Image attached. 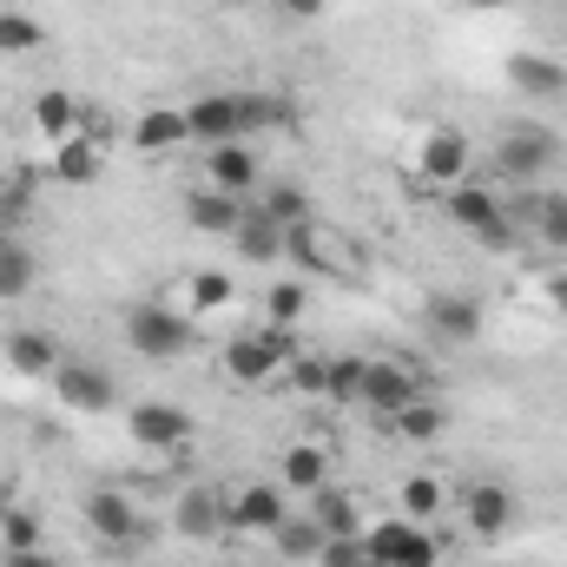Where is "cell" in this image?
Wrapping results in <instances>:
<instances>
[{
	"label": "cell",
	"mask_w": 567,
	"mask_h": 567,
	"mask_svg": "<svg viewBox=\"0 0 567 567\" xmlns=\"http://www.w3.org/2000/svg\"><path fill=\"white\" fill-rule=\"evenodd\" d=\"M126 343L140 350L145 363H178V357L192 350V317H185L178 303L145 297V303L126 310Z\"/></svg>",
	"instance_id": "6da1fadb"
},
{
	"label": "cell",
	"mask_w": 567,
	"mask_h": 567,
	"mask_svg": "<svg viewBox=\"0 0 567 567\" xmlns=\"http://www.w3.org/2000/svg\"><path fill=\"white\" fill-rule=\"evenodd\" d=\"M290 357H297V337H290L284 323L245 330V337L225 343V370H231V383H271V377L290 370Z\"/></svg>",
	"instance_id": "7a4b0ae2"
},
{
	"label": "cell",
	"mask_w": 567,
	"mask_h": 567,
	"mask_svg": "<svg viewBox=\"0 0 567 567\" xmlns=\"http://www.w3.org/2000/svg\"><path fill=\"white\" fill-rule=\"evenodd\" d=\"M363 555H370V567H435L442 561V542L429 535L423 522L396 515V522L363 528Z\"/></svg>",
	"instance_id": "3957f363"
},
{
	"label": "cell",
	"mask_w": 567,
	"mask_h": 567,
	"mask_svg": "<svg viewBox=\"0 0 567 567\" xmlns=\"http://www.w3.org/2000/svg\"><path fill=\"white\" fill-rule=\"evenodd\" d=\"M442 205H449V218H455L475 245H495V251H508V245H515L508 212H502V198H495L488 185H468V178H462V185H449V198H442Z\"/></svg>",
	"instance_id": "277c9868"
},
{
	"label": "cell",
	"mask_w": 567,
	"mask_h": 567,
	"mask_svg": "<svg viewBox=\"0 0 567 567\" xmlns=\"http://www.w3.org/2000/svg\"><path fill=\"white\" fill-rule=\"evenodd\" d=\"M555 158H561V140H555L548 126H508V133L495 140V172H502V178H515V185L548 178V172H555Z\"/></svg>",
	"instance_id": "5b68a950"
},
{
	"label": "cell",
	"mask_w": 567,
	"mask_h": 567,
	"mask_svg": "<svg viewBox=\"0 0 567 567\" xmlns=\"http://www.w3.org/2000/svg\"><path fill=\"white\" fill-rule=\"evenodd\" d=\"M284 515H290L284 482H245L238 495H225V522H231V535H278Z\"/></svg>",
	"instance_id": "8992f818"
},
{
	"label": "cell",
	"mask_w": 567,
	"mask_h": 567,
	"mask_svg": "<svg viewBox=\"0 0 567 567\" xmlns=\"http://www.w3.org/2000/svg\"><path fill=\"white\" fill-rule=\"evenodd\" d=\"M185 126H192V140L198 145H231L251 133V120H245V93H205V100H192L185 106Z\"/></svg>",
	"instance_id": "52a82bcc"
},
{
	"label": "cell",
	"mask_w": 567,
	"mask_h": 567,
	"mask_svg": "<svg viewBox=\"0 0 567 567\" xmlns=\"http://www.w3.org/2000/svg\"><path fill=\"white\" fill-rule=\"evenodd\" d=\"M86 528L106 542V548H140V508H133V495H120V488H93L86 495Z\"/></svg>",
	"instance_id": "ba28073f"
},
{
	"label": "cell",
	"mask_w": 567,
	"mask_h": 567,
	"mask_svg": "<svg viewBox=\"0 0 567 567\" xmlns=\"http://www.w3.org/2000/svg\"><path fill=\"white\" fill-rule=\"evenodd\" d=\"M126 429H133V442L152 449V455H172V449H185V442H192V416H185L178 403H133Z\"/></svg>",
	"instance_id": "9c48e42d"
},
{
	"label": "cell",
	"mask_w": 567,
	"mask_h": 567,
	"mask_svg": "<svg viewBox=\"0 0 567 567\" xmlns=\"http://www.w3.org/2000/svg\"><path fill=\"white\" fill-rule=\"evenodd\" d=\"M416 396H423V377H416L410 363H370V370H363V403H370L383 423H390L396 410H410Z\"/></svg>",
	"instance_id": "30bf717a"
},
{
	"label": "cell",
	"mask_w": 567,
	"mask_h": 567,
	"mask_svg": "<svg viewBox=\"0 0 567 567\" xmlns=\"http://www.w3.org/2000/svg\"><path fill=\"white\" fill-rule=\"evenodd\" d=\"M284 258H297V265H310V271H337V278H357V271H363V265H357V251H350L343 238L317 231V225H297V231H290V245H284Z\"/></svg>",
	"instance_id": "8fae6325"
},
{
	"label": "cell",
	"mask_w": 567,
	"mask_h": 567,
	"mask_svg": "<svg viewBox=\"0 0 567 567\" xmlns=\"http://www.w3.org/2000/svg\"><path fill=\"white\" fill-rule=\"evenodd\" d=\"M416 172L435 185H462L468 178V140L455 126H429L423 145H416Z\"/></svg>",
	"instance_id": "7c38bea8"
},
{
	"label": "cell",
	"mask_w": 567,
	"mask_h": 567,
	"mask_svg": "<svg viewBox=\"0 0 567 567\" xmlns=\"http://www.w3.org/2000/svg\"><path fill=\"white\" fill-rule=\"evenodd\" d=\"M53 383H60V403H66V410H80V416L113 410V377H106L100 363H60V370H53Z\"/></svg>",
	"instance_id": "4fadbf2b"
},
{
	"label": "cell",
	"mask_w": 567,
	"mask_h": 567,
	"mask_svg": "<svg viewBox=\"0 0 567 567\" xmlns=\"http://www.w3.org/2000/svg\"><path fill=\"white\" fill-rule=\"evenodd\" d=\"M231 245H238V258H245V265H278L284 245H290V231H284L278 218H265L258 205H245V218H238Z\"/></svg>",
	"instance_id": "5bb4252c"
},
{
	"label": "cell",
	"mask_w": 567,
	"mask_h": 567,
	"mask_svg": "<svg viewBox=\"0 0 567 567\" xmlns=\"http://www.w3.org/2000/svg\"><path fill=\"white\" fill-rule=\"evenodd\" d=\"M429 330L442 343H475L482 337V303L462 297V290H442V297H429Z\"/></svg>",
	"instance_id": "9a60e30c"
},
{
	"label": "cell",
	"mask_w": 567,
	"mask_h": 567,
	"mask_svg": "<svg viewBox=\"0 0 567 567\" xmlns=\"http://www.w3.org/2000/svg\"><path fill=\"white\" fill-rule=\"evenodd\" d=\"M462 515H468V528H475L482 542H495V535H508V522H515V495H508L502 482H475V488L462 495Z\"/></svg>",
	"instance_id": "2e32d148"
},
{
	"label": "cell",
	"mask_w": 567,
	"mask_h": 567,
	"mask_svg": "<svg viewBox=\"0 0 567 567\" xmlns=\"http://www.w3.org/2000/svg\"><path fill=\"white\" fill-rule=\"evenodd\" d=\"M172 522H178V535H192V542L231 535V522H225V495H218V488H185L178 508H172Z\"/></svg>",
	"instance_id": "e0dca14e"
},
{
	"label": "cell",
	"mask_w": 567,
	"mask_h": 567,
	"mask_svg": "<svg viewBox=\"0 0 567 567\" xmlns=\"http://www.w3.org/2000/svg\"><path fill=\"white\" fill-rule=\"evenodd\" d=\"M205 185H218V192H231V198H245L251 185H258V152L245 140L231 145H212V158H205Z\"/></svg>",
	"instance_id": "ac0fdd59"
},
{
	"label": "cell",
	"mask_w": 567,
	"mask_h": 567,
	"mask_svg": "<svg viewBox=\"0 0 567 567\" xmlns=\"http://www.w3.org/2000/svg\"><path fill=\"white\" fill-rule=\"evenodd\" d=\"M133 152H178V145L192 140V126H185V106H152L133 120Z\"/></svg>",
	"instance_id": "d6986e66"
},
{
	"label": "cell",
	"mask_w": 567,
	"mask_h": 567,
	"mask_svg": "<svg viewBox=\"0 0 567 567\" xmlns=\"http://www.w3.org/2000/svg\"><path fill=\"white\" fill-rule=\"evenodd\" d=\"M0 357H7V370H20V377H53V370H60V343H53L47 330H13V337L0 343Z\"/></svg>",
	"instance_id": "ffe728a7"
},
{
	"label": "cell",
	"mask_w": 567,
	"mask_h": 567,
	"mask_svg": "<svg viewBox=\"0 0 567 567\" xmlns=\"http://www.w3.org/2000/svg\"><path fill=\"white\" fill-rule=\"evenodd\" d=\"M508 80H515L528 100H561L567 93V66L548 60V53H515V60H508Z\"/></svg>",
	"instance_id": "44dd1931"
},
{
	"label": "cell",
	"mask_w": 567,
	"mask_h": 567,
	"mask_svg": "<svg viewBox=\"0 0 567 567\" xmlns=\"http://www.w3.org/2000/svg\"><path fill=\"white\" fill-rule=\"evenodd\" d=\"M185 218L198 225V231H238V218H245V198H231V192H218V185H198L192 198H185Z\"/></svg>",
	"instance_id": "7402d4cb"
},
{
	"label": "cell",
	"mask_w": 567,
	"mask_h": 567,
	"mask_svg": "<svg viewBox=\"0 0 567 567\" xmlns=\"http://www.w3.org/2000/svg\"><path fill=\"white\" fill-rule=\"evenodd\" d=\"M100 165H106V145L93 140L86 126H80L73 140H60V145H53V172H60L66 185H93V178H100Z\"/></svg>",
	"instance_id": "603a6c76"
},
{
	"label": "cell",
	"mask_w": 567,
	"mask_h": 567,
	"mask_svg": "<svg viewBox=\"0 0 567 567\" xmlns=\"http://www.w3.org/2000/svg\"><path fill=\"white\" fill-rule=\"evenodd\" d=\"M278 482H284V495H317V488L330 482V455H323L317 442H290Z\"/></svg>",
	"instance_id": "cb8c5ba5"
},
{
	"label": "cell",
	"mask_w": 567,
	"mask_h": 567,
	"mask_svg": "<svg viewBox=\"0 0 567 567\" xmlns=\"http://www.w3.org/2000/svg\"><path fill=\"white\" fill-rule=\"evenodd\" d=\"M310 522H317L323 535H363V528H357V502H350L337 482H323V488L310 495Z\"/></svg>",
	"instance_id": "d4e9b609"
},
{
	"label": "cell",
	"mask_w": 567,
	"mask_h": 567,
	"mask_svg": "<svg viewBox=\"0 0 567 567\" xmlns=\"http://www.w3.org/2000/svg\"><path fill=\"white\" fill-rule=\"evenodd\" d=\"M33 126H40L53 145L73 140V133H80V100H73V93H60V86H53V93H40V100H33Z\"/></svg>",
	"instance_id": "484cf974"
},
{
	"label": "cell",
	"mask_w": 567,
	"mask_h": 567,
	"mask_svg": "<svg viewBox=\"0 0 567 567\" xmlns=\"http://www.w3.org/2000/svg\"><path fill=\"white\" fill-rule=\"evenodd\" d=\"M271 542H278V555H284V561H317L330 535H323V528H317L310 515H284V528L271 535Z\"/></svg>",
	"instance_id": "4316f807"
},
{
	"label": "cell",
	"mask_w": 567,
	"mask_h": 567,
	"mask_svg": "<svg viewBox=\"0 0 567 567\" xmlns=\"http://www.w3.org/2000/svg\"><path fill=\"white\" fill-rule=\"evenodd\" d=\"M238 290H231V278L225 271H192L185 278V317H212V310H225Z\"/></svg>",
	"instance_id": "83f0119b"
},
{
	"label": "cell",
	"mask_w": 567,
	"mask_h": 567,
	"mask_svg": "<svg viewBox=\"0 0 567 567\" xmlns=\"http://www.w3.org/2000/svg\"><path fill=\"white\" fill-rule=\"evenodd\" d=\"M442 508H449V488H442V475H410V482H403V515H410V522H423V528H429Z\"/></svg>",
	"instance_id": "f1b7e54d"
},
{
	"label": "cell",
	"mask_w": 567,
	"mask_h": 567,
	"mask_svg": "<svg viewBox=\"0 0 567 567\" xmlns=\"http://www.w3.org/2000/svg\"><path fill=\"white\" fill-rule=\"evenodd\" d=\"M528 225H535V238H542V245L567 251V192H548V198H535V205H528Z\"/></svg>",
	"instance_id": "f546056e"
},
{
	"label": "cell",
	"mask_w": 567,
	"mask_h": 567,
	"mask_svg": "<svg viewBox=\"0 0 567 567\" xmlns=\"http://www.w3.org/2000/svg\"><path fill=\"white\" fill-rule=\"evenodd\" d=\"M363 370H370V357H337V363H323V396L363 403Z\"/></svg>",
	"instance_id": "4dcf8cb0"
},
{
	"label": "cell",
	"mask_w": 567,
	"mask_h": 567,
	"mask_svg": "<svg viewBox=\"0 0 567 567\" xmlns=\"http://www.w3.org/2000/svg\"><path fill=\"white\" fill-rule=\"evenodd\" d=\"M258 212H265V218H278L284 231H297V225H310V198H303L297 185H265V198H258Z\"/></svg>",
	"instance_id": "1f68e13d"
},
{
	"label": "cell",
	"mask_w": 567,
	"mask_h": 567,
	"mask_svg": "<svg viewBox=\"0 0 567 567\" xmlns=\"http://www.w3.org/2000/svg\"><path fill=\"white\" fill-rule=\"evenodd\" d=\"M47 40V27L33 20V13H20V7H0V53H33Z\"/></svg>",
	"instance_id": "d6a6232c"
},
{
	"label": "cell",
	"mask_w": 567,
	"mask_h": 567,
	"mask_svg": "<svg viewBox=\"0 0 567 567\" xmlns=\"http://www.w3.org/2000/svg\"><path fill=\"white\" fill-rule=\"evenodd\" d=\"M390 429H396V435H410V442H429V435H442V429H449V416H442L429 396H416L410 410H396V416H390Z\"/></svg>",
	"instance_id": "836d02e7"
},
{
	"label": "cell",
	"mask_w": 567,
	"mask_h": 567,
	"mask_svg": "<svg viewBox=\"0 0 567 567\" xmlns=\"http://www.w3.org/2000/svg\"><path fill=\"white\" fill-rule=\"evenodd\" d=\"M20 290H33V251L0 238V297H20Z\"/></svg>",
	"instance_id": "e575fe53"
},
{
	"label": "cell",
	"mask_w": 567,
	"mask_h": 567,
	"mask_svg": "<svg viewBox=\"0 0 567 567\" xmlns=\"http://www.w3.org/2000/svg\"><path fill=\"white\" fill-rule=\"evenodd\" d=\"M245 120H251V133H258V126L284 133V126L297 120V106H290V100H278V93H245Z\"/></svg>",
	"instance_id": "d590c367"
},
{
	"label": "cell",
	"mask_w": 567,
	"mask_h": 567,
	"mask_svg": "<svg viewBox=\"0 0 567 567\" xmlns=\"http://www.w3.org/2000/svg\"><path fill=\"white\" fill-rule=\"evenodd\" d=\"M303 303H310L303 284H271V290H265V310H271V323H284V330L303 317Z\"/></svg>",
	"instance_id": "8d00e7d4"
},
{
	"label": "cell",
	"mask_w": 567,
	"mask_h": 567,
	"mask_svg": "<svg viewBox=\"0 0 567 567\" xmlns=\"http://www.w3.org/2000/svg\"><path fill=\"white\" fill-rule=\"evenodd\" d=\"M0 542H7V555L40 548V522H33V515H20V508H7V515H0Z\"/></svg>",
	"instance_id": "74e56055"
},
{
	"label": "cell",
	"mask_w": 567,
	"mask_h": 567,
	"mask_svg": "<svg viewBox=\"0 0 567 567\" xmlns=\"http://www.w3.org/2000/svg\"><path fill=\"white\" fill-rule=\"evenodd\" d=\"M317 561L323 567H370V555H363V535H330Z\"/></svg>",
	"instance_id": "f35d334b"
},
{
	"label": "cell",
	"mask_w": 567,
	"mask_h": 567,
	"mask_svg": "<svg viewBox=\"0 0 567 567\" xmlns=\"http://www.w3.org/2000/svg\"><path fill=\"white\" fill-rule=\"evenodd\" d=\"M278 13H284V20H317V13H323V0H278Z\"/></svg>",
	"instance_id": "ab89813d"
},
{
	"label": "cell",
	"mask_w": 567,
	"mask_h": 567,
	"mask_svg": "<svg viewBox=\"0 0 567 567\" xmlns=\"http://www.w3.org/2000/svg\"><path fill=\"white\" fill-rule=\"evenodd\" d=\"M7 567H60L47 548H20V555H7Z\"/></svg>",
	"instance_id": "60d3db41"
},
{
	"label": "cell",
	"mask_w": 567,
	"mask_h": 567,
	"mask_svg": "<svg viewBox=\"0 0 567 567\" xmlns=\"http://www.w3.org/2000/svg\"><path fill=\"white\" fill-rule=\"evenodd\" d=\"M290 377H297V383H303V390H323V370H317V363H297V370H290Z\"/></svg>",
	"instance_id": "b9f144b4"
},
{
	"label": "cell",
	"mask_w": 567,
	"mask_h": 567,
	"mask_svg": "<svg viewBox=\"0 0 567 567\" xmlns=\"http://www.w3.org/2000/svg\"><path fill=\"white\" fill-rule=\"evenodd\" d=\"M548 297H555V310L567 317V271H561V278H548Z\"/></svg>",
	"instance_id": "7bdbcfd3"
}]
</instances>
